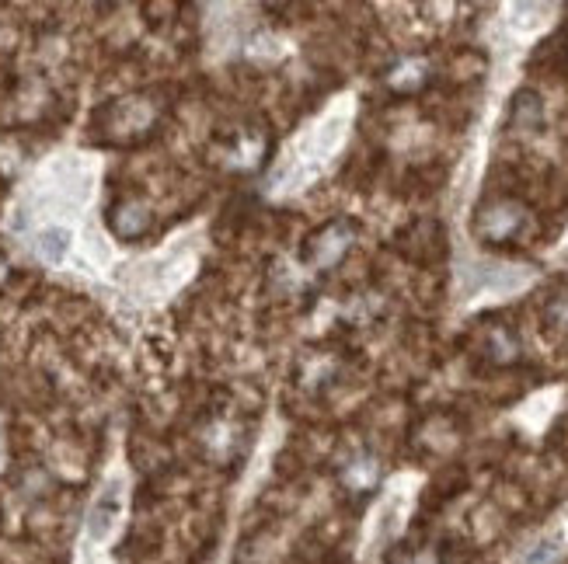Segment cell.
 <instances>
[{
	"instance_id": "cell-1",
	"label": "cell",
	"mask_w": 568,
	"mask_h": 564,
	"mask_svg": "<svg viewBox=\"0 0 568 564\" xmlns=\"http://www.w3.org/2000/svg\"><path fill=\"white\" fill-rule=\"evenodd\" d=\"M523 223H527V209H523L520 202L495 199L492 206H481L478 234H481V241H488V244H506L520 234Z\"/></svg>"
},
{
	"instance_id": "cell-8",
	"label": "cell",
	"mask_w": 568,
	"mask_h": 564,
	"mask_svg": "<svg viewBox=\"0 0 568 564\" xmlns=\"http://www.w3.org/2000/svg\"><path fill=\"white\" fill-rule=\"evenodd\" d=\"M401 77H408V84H405V94L419 91L422 84L429 81V74H426V63H422V60H405V63H401L398 70H394L391 77H387V81L394 84V81H401Z\"/></svg>"
},
{
	"instance_id": "cell-7",
	"label": "cell",
	"mask_w": 568,
	"mask_h": 564,
	"mask_svg": "<svg viewBox=\"0 0 568 564\" xmlns=\"http://www.w3.org/2000/svg\"><path fill=\"white\" fill-rule=\"evenodd\" d=\"M115 512H119V498H115V488L109 491V495L102 498V502L95 505V512H91V537L102 540L105 533L112 530V519Z\"/></svg>"
},
{
	"instance_id": "cell-5",
	"label": "cell",
	"mask_w": 568,
	"mask_h": 564,
	"mask_svg": "<svg viewBox=\"0 0 568 564\" xmlns=\"http://www.w3.org/2000/svg\"><path fill=\"white\" fill-rule=\"evenodd\" d=\"M377 477H380L377 460H373V457H356V460L349 464L345 484H349L352 491H366V488H373V484H377Z\"/></svg>"
},
{
	"instance_id": "cell-9",
	"label": "cell",
	"mask_w": 568,
	"mask_h": 564,
	"mask_svg": "<svg viewBox=\"0 0 568 564\" xmlns=\"http://www.w3.org/2000/svg\"><path fill=\"white\" fill-rule=\"evenodd\" d=\"M387 564H440L436 547H422V551H394L387 554Z\"/></svg>"
},
{
	"instance_id": "cell-10",
	"label": "cell",
	"mask_w": 568,
	"mask_h": 564,
	"mask_svg": "<svg viewBox=\"0 0 568 564\" xmlns=\"http://www.w3.org/2000/svg\"><path fill=\"white\" fill-rule=\"evenodd\" d=\"M558 551H562V540H544V544H537L534 551L527 554V561L523 564H548Z\"/></svg>"
},
{
	"instance_id": "cell-2",
	"label": "cell",
	"mask_w": 568,
	"mask_h": 564,
	"mask_svg": "<svg viewBox=\"0 0 568 564\" xmlns=\"http://www.w3.org/2000/svg\"><path fill=\"white\" fill-rule=\"evenodd\" d=\"M352 237H356V227L345 220H335L321 230L318 237L311 241V258L318 269H332V265L342 262V255L352 248Z\"/></svg>"
},
{
	"instance_id": "cell-3",
	"label": "cell",
	"mask_w": 568,
	"mask_h": 564,
	"mask_svg": "<svg viewBox=\"0 0 568 564\" xmlns=\"http://www.w3.org/2000/svg\"><path fill=\"white\" fill-rule=\"evenodd\" d=\"M109 227L122 237V241H133V237L147 234L150 213L140 206V202H119V206H112V213H109Z\"/></svg>"
},
{
	"instance_id": "cell-4",
	"label": "cell",
	"mask_w": 568,
	"mask_h": 564,
	"mask_svg": "<svg viewBox=\"0 0 568 564\" xmlns=\"http://www.w3.org/2000/svg\"><path fill=\"white\" fill-rule=\"evenodd\" d=\"M544 122V105L534 91H520L513 98V126L520 129H537Z\"/></svg>"
},
{
	"instance_id": "cell-11",
	"label": "cell",
	"mask_w": 568,
	"mask_h": 564,
	"mask_svg": "<svg viewBox=\"0 0 568 564\" xmlns=\"http://www.w3.org/2000/svg\"><path fill=\"white\" fill-rule=\"evenodd\" d=\"M548 321L551 324H562V328H568V296H562V300H555L548 307Z\"/></svg>"
},
{
	"instance_id": "cell-6",
	"label": "cell",
	"mask_w": 568,
	"mask_h": 564,
	"mask_svg": "<svg viewBox=\"0 0 568 564\" xmlns=\"http://www.w3.org/2000/svg\"><path fill=\"white\" fill-rule=\"evenodd\" d=\"M67 251H70V234H67V230L53 227V230H42V234H39V255L46 258V262H63V258H67Z\"/></svg>"
}]
</instances>
